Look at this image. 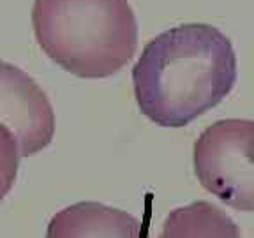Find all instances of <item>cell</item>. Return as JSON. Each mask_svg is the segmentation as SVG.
Here are the masks:
<instances>
[{"label": "cell", "instance_id": "cell-1", "mask_svg": "<svg viewBox=\"0 0 254 238\" xmlns=\"http://www.w3.org/2000/svg\"><path fill=\"white\" fill-rule=\"evenodd\" d=\"M237 57L231 41L205 23L159 34L132 67L139 110L161 127H184L217 106L235 87Z\"/></svg>", "mask_w": 254, "mask_h": 238}, {"label": "cell", "instance_id": "cell-2", "mask_svg": "<svg viewBox=\"0 0 254 238\" xmlns=\"http://www.w3.org/2000/svg\"><path fill=\"white\" fill-rule=\"evenodd\" d=\"M32 25L43 52L79 78L113 76L138 48L127 0H36Z\"/></svg>", "mask_w": 254, "mask_h": 238}, {"label": "cell", "instance_id": "cell-3", "mask_svg": "<svg viewBox=\"0 0 254 238\" xmlns=\"http://www.w3.org/2000/svg\"><path fill=\"white\" fill-rule=\"evenodd\" d=\"M194 173L222 203L254 212V120L226 119L206 127L194 143Z\"/></svg>", "mask_w": 254, "mask_h": 238}, {"label": "cell", "instance_id": "cell-4", "mask_svg": "<svg viewBox=\"0 0 254 238\" xmlns=\"http://www.w3.org/2000/svg\"><path fill=\"white\" fill-rule=\"evenodd\" d=\"M0 123L20 143L21 157L46 148L55 136V113L44 90L20 67L0 60Z\"/></svg>", "mask_w": 254, "mask_h": 238}, {"label": "cell", "instance_id": "cell-5", "mask_svg": "<svg viewBox=\"0 0 254 238\" xmlns=\"http://www.w3.org/2000/svg\"><path fill=\"white\" fill-rule=\"evenodd\" d=\"M141 224L134 215L97 201H79L57 212L44 238H139Z\"/></svg>", "mask_w": 254, "mask_h": 238}, {"label": "cell", "instance_id": "cell-6", "mask_svg": "<svg viewBox=\"0 0 254 238\" xmlns=\"http://www.w3.org/2000/svg\"><path fill=\"white\" fill-rule=\"evenodd\" d=\"M159 238H242L235 221L210 201H194L170 212Z\"/></svg>", "mask_w": 254, "mask_h": 238}, {"label": "cell", "instance_id": "cell-7", "mask_svg": "<svg viewBox=\"0 0 254 238\" xmlns=\"http://www.w3.org/2000/svg\"><path fill=\"white\" fill-rule=\"evenodd\" d=\"M20 159V143L7 127L0 123V203L14 185Z\"/></svg>", "mask_w": 254, "mask_h": 238}]
</instances>
